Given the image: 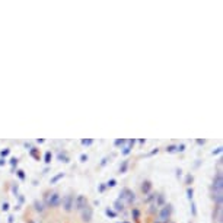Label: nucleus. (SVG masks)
Returning a JSON list of instances; mask_svg holds the SVG:
<instances>
[{
    "label": "nucleus",
    "mask_w": 223,
    "mask_h": 223,
    "mask_svg": "<svg viewBox=\"0 0 223 223\" xmlns=\"http://www.w3.org/2000/svg\"><path fill=\"white\" fill-rule=\"evenodd\" d=\"M114 207H115L117 211H123V210H124V203L120 200H115L114 201Z\"/></svg>",
    "instance_id": "11"
},
{
    "label": "nucleus",
    "mask_w": 223,
    "mask_h": 223,
    "mask_svg": "<svg viewBox=\"0 0 223 223\" xmlns=\"http://www.w3.org/2000/svg\"><path fill=\"white\" fill-rule=\"evenodd\" d=\"M105 188H107V185H105V184H101V185H99V192H104Z\"/></svg>",
    "instance_id": "36"
},
{
    "label": "nucleus",
    "mask_w": 223,
    "mask_h": 223,
    "mask_svg": "<svg viewBox=\"0 0 223 223\" xmlns=\"http://www.w3.org/2000/svg\"><path fill=\"white\" fill-rule=\"evenodd\" d=\"M134 143H136V140H134V138H130V140H127V142H125L124 147H123V150H121V153H123L124 156H127V155L131 152V149H133Z\"/></svg>",
    "instance_id": "8"
},
{
    "label": "nucleus",
    "mask_w": 223,
    "mask_h": 223,
    "mask_svg": "<svg viewBox=\"0 0 223 223\" xmlns=\"http://www.w3.org/2000/svg\"><path fill=\"white\" fill-rule=\"evenodd\" d=\"M220 223H222V222H220Z\"/></svg>",
    "instance_id": "46"
},
{
    "label": "nucleus",
    "mask_w": 223,
    "mask_h": 223,
    "mask_svg": "<svg viewBox=\"0 0 223 223\" xmlns=\"http://www.w3.org/2000/svg\"><path fill=\"white\" fill-rule=\"evenodd\" d=\"M125 142H127V140H124V138H117L115 142H114V144H115V147H121V149H123Z\"/></svg>",
    "instance_id": "14"
},
{
    "label": "nucleus",
    "mask_w": 223,
    "mask_h": 223,
    "mask_svg": "<svg viewBox=\"0 0 223 223\" xmlns=\"http://www.w3.org/2000/svg\"><path fill=\"white\" fill-rule=\"evenodd\" d=\"M34 207H35V210H36V211H40V213H41V211H44V204H42L41 201H38V200L34 201Z\"/></svg>",
    "instance_id": "13"
},
{
    "label": "nucleus",
    "mask_w": 223,
    "mask_h": 223,
    "mask_svg": "<svg viewBox=\"0 0 223 223\" xmlns=\"http://www.w3.org/2000/svg\"><path fill=\"white\" fill-rule=\"evenodd\" d=\"M192 179H194V178H192V175H187V184H191Z\"/></svg>",
    "instance_id": "37"
},
{
    "label": "nucleus",
    "mask_w": 223,
    "mask_h": 223,
    "mask_svg": "<svg viewBox=\"0 0 223 223\" xmlns=\"http://www.w3.org/2000/svg\"><path fill=\"white\" fill-rule=\"evenodd\" d=\"M192 194H194V190L192 188H187V197L190 200H192Z\"/></svg>",
    "instance_id": "26"
},
{
    "label": "nucleus",
    "mask_w": 223,
    "mask_h": 223,
    "mask_svg": "<svg viewBox=\"0 0 223 223\" xmlns=\"http://www.w3.org/2000/svg\"><path fill=\"white\" fill-rule=\"evenodd\" d=\"M29 155H31L32 157H35V159H40V157H38V155H36V147H32V149H29Z\"/></svg>",
    "instance_id": "20"
},
{
    "label": "nucleus",
    "mask_w": 223,
    "mask_h": 223,
    "mask_svg": "<svg viewBox=\"0 0 223 223\" xmlns=\"http://www.w3.org/2000/svg\"><path fill=\"white\" fill-rule=\"evenodd\" d=\"M163 203H165V197H163V194H159L155 200V204H156V207H159V206H163Z\"/></svg>",
    "instance_id": "12"
},
{
    "label": "nucleus",
    "mask_w": 223,
    "mask_h": 223,
    "mask_svg": "<svg viewBox=\"0 0 223 223\" xmlns=\"http://www.w3.org/2000/svg\"><path fill=\"white\" fill-rule=\"evenodd\" d=\"M73 203H75V197L71 196V194H67L64 198H63V207L66 211H70L73 209Z\"/></svg>",
    "instance_id": "7"
},
{
    "label": "nucleus",
    "mask_w": 223,
    "mask_h": 223,
    "mask_svg": "<svg viewBox=\"0 0 223 223\" xmlns=\"http://www.w3.org/2000/svg\"><path fill=\"white\" fill-rule=\"evenodd\" d=\"M157 209V207H156V204H155V203H152V207H150V211H155V210H156Z\"/></svg>",
    "instance_id": "41"
},
{
    "label": "nucleus",
    "mask_w": 223,
    "mask_h": 223,
    "mask_svg": "<svg viewBox=\"0 0 223 223\" xmlns=\"http://www.w3.org/2000/svg\"><path fill=\"white\" fill-rule=\"evenodd\" d=\"M118 200L123 201V203H124V201H127L128 204H133L134 201H136V194H134L131 190H128V188H124V190H121Z\"/></svg>",
    "instance_id": "1"
},
{
    "label": "nucleus",
    "mask_w": 223,
    "mask_h": 223,
    "mask_svg": "<svg viewBox=\"0 0 223 223\" xmlns=\"http://www.w3.org/2000/svg\"><path fill=\"white\" fill-rule=\"evenodd\" d=\"M107 162H108V156L102 159V162H101V166H105V165H107Z\"/></svg>",
    "instance_id": "38"
},
{
    "label": "nucleus",
    "mask_w": 223,
    "mask_h": 223,
    "mask_svg": "<svg viewBox=\"0 0 223 223\" xmlns=\"http://www.w3.org/2000/svg\"><path fill=\"white\" fill-rule=\"evenodd\" d=\"M156 197H157V194H155V192L149 194V197L146 198V203H149V201H152V200H156Z\"/></svg>",
    "instance_id": "22"
},
{
    "label": "nucleus",
    "mask_w": 223,
    "mask_h": 223,
    "mask_svg": "<svg viewBox=\"0 0 223 223\" xmlns=\"http://www.w3.org/2000/svg\"><path fill=\"white\" fill-rule=\"evenodd\" d=\"M222 187H223L222 174L217 172L216 176H214V179H213V184H211V190H213V192H222Z\"/></svg>",
    "instance_id": "4"
},
{
    "label": "nucleus",
    "mask_w": 223,
    "mask_h": 223,
    "mask_svg": "<svg viewBox=\"0 0 223 223\" xmlns=\"http://www.w3.org/2000/svg\"><path fill=\"white\" fill-rule=\"evenodd\" d=\"M204 143H206V140H201V138H198V140H197V144H200V146H203Z\"/></svg>",
    "instance_id": "40"
},
{
    "label": "nucleus",
    "mask_w": 223,
    "mask_h": 223,
    "mask_svg": "<svg viewBox=\"0 0 223 223\" xmlns=\"http://www.w3.org/2000/svg\"><path fill=\"white\" fill-rule=\"evenodd\" d=\"M191 213H192V216L197 214V209H196V203L194 201H191Z\"/></svg>",
    "instance_id": "28"
},
{
    "label": "nucleus",
    "mask_w": 223,
    "mask_h": 223,
    "mask_svg": "<svg viewBox=\"0 0 223 223\" xmlns=\"http://www.w3.org/2000/svg\"><path fill=\"white\" fill-rule=\"evenodd\" d=\"M18 191H19L18 184H13V185H12V192H13L15 196H18Z\"/></svg>",
    "instance_id": "27"
},
{
    "label": "nucleus",
    "mask_w": 223,
    "mask_h": 223,
    "mask_svg": "<svg viewBox=\"0 0 223 223\" xmlns=\"http://www.w3.org/2000/svg\"><path fill=\"white\" fill-rule=\"evenodd\" d=\"M60 194L53 192V194H45V204L48 207H57L60 204Z\"/></svg>",
    "instance_id": "2"
},
{
    "label": "nucleus",
    "mask_w": 223,
    "mask_h": 223,
    "mask_svg": "<svg viewBox=\"0 0 223 223\" xmlns=\"http://www.w3.org/2000/svg\"><path fill=\"white\" fill-rule=\"evenodd\" d=\"M172 214V206L171 204H165L162 207V210L159 211V223L161 222H168Z\"/></svg>",
    "instance_id": "3"
},
{
    "label": "nucleus",
    "mask_w": 223,
    "mask_h": 223,
    "mask_svg": "<svg viewBox=\"0 0 223 223\" xmlns=\"http://www.w3.org/2000/svg\"><path fill=\"white\" fill-rule=\"evenodd\" d=\"M222 192H213V200L216 201V206H222Z\"/></svg>",
    "instance_id": "9"
},
{
    "label": "nucleus",
    "mask_w": 223,
    "mask_h": 223,
    "mask_svg": "<svg viewBox=\"0 0 223 223\" xmlns=\"http://www.w3.org/2000/svg\"><path fill=\"white\" fill-rule=\"evenodd\" d=\"M9 153H10V149H3L2 150V157H6Z\"/></svg>",
    "instance_id": "30"
},
{
    "label": "nucleus",
    "mask_w": 223,
    "mask_h": 223,
    "mask_svg": "<svg viewBox=\"0 0 223 223\" xmlns=\"http://www.w3.org/2000/svg\"><path fill=\"white\" fill-rule=\"evenodd\" d=\"M58 161H61V162H69V157H67L66 152H60V153H58Z\"/></svg>",
    "instance_id": "15"
},
{
    "label": "nucleus",
    "mask_w": 223,
    "mask_h": 223,
    "mask_svg": "<svg viewBox=\"0 0 223 223\" xmlns=\"http://www.w3.org/2000/svg\"><path fill=\"white\" fill-rule=\"evenodd\" d=\"M105 185H107V187H109V188H112V187H115V185H117V181H115V179H109Z\"/></svg>",
    "instance_id": "24"
},
{
    "label": "nucleus",
    "mask_w": 223,
    "mask_h": 223,
    "mask_svg": "<svg viewBox=\"0 0 223 223\" xmlns=\"http://www.w3.org/2000/svg\"><path fill=\"white\" fill-rule=\"evenodd\" d=\"M63 176H64V174H63V172H60V174H58V175H55V176H53V178H51V184H55V182H57V181H60V179H61Z\"/></svg>",
    "instance_id": "17"
},
{
    "label": "nucleus",
    "mask_w": 223,
    "mask_h": 223,
    "mask_svg": "<svg viewBox=\"0 0 223 223\" xmlns=\"http://www.w3.org/2000/svg\"><path fill=\"white\" fill-rule=\"evenodd\" d=\"M16 197H18L19 206H21V204H22V203H23V201H25V198H23V196H21V194H18V196H16Z\"/></svg>",
    "instance_id": "34"
},
{
    "label": "nucleus",
    "mask_w": 223,
    "mask_h": 223,
    "mask_svg": "<svg viewBox=\"0 0 223 223\" xmlns=\"http://www.w3.org/2000/svg\"><path fill=\"white\" fill-rule=\"evenodd\" d=\"M105 213H107L108 217H111V219H115L117 217V213L114 211V210H111V209H107V210H105Z\"/></svg>",
    "instance_id": "16"
},
{
    "label": "nucleus",
    "mask_w": 223,
    "mask_h": 223,
    "mask_svg": "<svg viewBox=\"0 0 223 223\" xmlns=\"http://www.w3.org/2000/svg\"><path fill=\"white\" fill-rule=\"evenodd\" d=\"M44 162H45V163H50V162H51V152H47V153H45Z\"/></svg>",
    "instance_id": "21"
},
{
    "label": "nucleus",
    "mask_w": 223,
    "mask_h": 223,
    "mask_svg": "<svg viewBox=\"0 0 223 223\" xmlns=\"http://www.w3.org/2000/svg\"><path fill=\"white\" fill-rule=\"evenodd\" d=\"M124 223H128V222H124Z\"/></svg>",
    "instance_id": "44"
},
{
    "label": "nucleus",
    "mask_w": 223,
    "mask_h": 223,
    "mask_svg": "<svg viewBox=\"0 0 223 223\" xmlns=\"http://www.w3.org/2000/svg\"><path fill=\"white\" fill-rule=\"evenodd\" d=\"M150 188H152V184H150V181H144L142 185V191L144 192V194H147V192L150 191Z\"/></svg>",
    "instance_id": "10"
},
{
    "label": "nucleus",
    "mask_w": 223,
    "mask_h": 223,
    "mask_svg": "<svg viewBox=\"0 0 223 223\" xmlns=\"http://www.w3.org/2000/svg\"><path fill=\"white\" fill-rule=\"evenodd\" d=\"M16 174H18L19 179H25V174H23V171H22V169H19V171H16Z\"/></svg>",
    "instance_id": "29"
},
{
    "label": "nucleus",
    "mask_w": 223,
    "mask_h": 223,
    "mask_svg": "<svg viewBox=\"0 0 223 223\" xmlns=\"http://www.w3.org/2000/svg\"><path fill=\"white\" fill-rule=\"evenodd\" d=\"M2 210L7 211V210H9V203H6V201H5V203H3V206H2Z\"/></svg>",
    "instance_id": "35"
},
{
    "label": "nucleus",
    "mask_w": 223,
    "mask_h": 223,
    "mask_svg": "<svg viewBox=\"0 0 223 223\" xmlns=\"http://www.w3.org/2000/svg\"><path fill=\"white\" fill-rule=\"evenodd\" d=\"M127 166H128V162L124 161V162H123V165L120 166V174H124L125 171H127Z\"/></svg>",
    "instance_id": "18"
},
{
    "label": "nucleus",
    "mask_w": 223,
    "mask_h": 223,
    "mask_svg": "<svg viewBox=\"0 0 223 223\" xmlns=\"http://www.w3.org/2000/svg\"><path fill=\"white\" fill-rule=\"evenodd\" d=\"M131 214H133V219H136V220H138V216H140V211H138L137 209H133V211H131Z\"/></svg>",
    "instance_id": "23"
},
{
    "label": "nucleus",
    "mask_w": 223,
    "mask_h": 223,
    "mask_svg": "<svg viewBox=\"0 0 223 223\" xmlns=\"http://www.w3.org/2000/svg\"><path fill=\"white\" fill-rule=\"evenodd\" d=\"M80 213H82V220L86 222V223H89L90 220H92V216H94V209L88 204L80 210Z\"/></svg>",
    "instance_id": "5"
},
{
    "label": "nucleus",
    "mask_w": 223,
    "mask_h": 223,
    "mask_svg": "<svg viewBox=\"0 0 223 223\" xmlns=\"http://www.w3.org/2000/svg\"><path fill=\"white\" fill-rule=\"evenodd\" d=\"M31 223H35V222H31Z\"/></svg>",
    "instance_id": "45"
},
{
    "label": "nucleus",
    "mask_w": 223,
    "mask_h": 223,
    "mask_svg": "<svg viewBox=\"0 0 223 223\" xmlns=\"http://www.w3.org/2000/svg\"><path fill=\"white\" fill-rule=\"evenodd\" d=\"M9 223H13V216H9Z\"/></svg>",
    "instance_id": "43"
},
{
    "label": "nucleus",
    "mask_w": 223,
    "mask_h": 223,
    "mask_svg": "<svg viewBox=\"0 0 223 223\" xmlns=\"http://www.w3.org/2000/svg\"><path fill=\"white\" fill-rule=\"evenodd\" d=\"M85 206H88V200H86V197L85 196H77L76 200H75V203H73V207L80 211Z\"/></svg>",
    "instance_id": "6"
},
{
    "label": "nucleus",
    "mask_w": 223,
    "mask_h": 223,
    "mask_svg": "<svg viewBox=\"0 0 223 223\" xmlns=\"http://www.w3.org/2000/svg\"><path fill=\"white\" fill-rule=\"evenodd\" d=\"M222 149H223L222 146L216 147V149H214V150H213V155H219V153H222Z\"/></svg>",
    "instance_id": "32"
},
{
    "label": "nucleus",
    "mask_w": 223,
    "mask_h": 223,
    "mask_svg": "<svg viewBox=\"0 0 223 223\" xmlns=\"http://www.w3.org/2000/svg\"><path fill=\"white\" fill-rule=\"evenodd\" d=\"M10 165H12V168H15V166L18 165V159H16V157H12V159H10Z\"/></svg>",
    "instance_id": "31"
},
{
    "label": "nucleus",
    "mask_w": 223,
    "mask_h": 223,
    "mask_svg": "<svg viewBox=\"0 0 223 223\" xmlns=\"http://www.w3.org/2000/svg\"><path fill=\"white\" fill-rule=\"evenodd\" d=\"M82 144H83V146H90V144H94V140H92V138H83V140H82Z\"/></svg>",
    "instance_id": "19"
},
{
    "label": "nucleus",
    "mask_w": 223,
    "mask_h": 223,
    "mask_svg": "<svg viewBox=\"0 0 223 223\" xmlns=\"http://www.w3.org/2000/svg\"><path fill=\"white\" fill-rule=\"evenodd\" d=\"M185 150V144H179V146H176V152H184Z\"/></svg>",
    "instance_id": "33"
},
{
    "label": "nucleus",
    "mask_w": 223,
    "mask_h": 223,
    "mask_svg": "<svg viewBox=\"0 0 223 223\" xmlns=\"http://www.w3.org/2000/svg\"><path fill=\"white\" fill-rule=\"evenodd\" d=\"M80 161L86 162V161H88V155H80Z\"/></svg>",
    "instance_id": "39"
},
{
    "label": "nucleus",
    "mask_w": 223,
    "mask_h": 223,
    "mask_svg": "<svg viewBox=\"0 0 223 223\" xmlns=\"http://www.w3.org/2000/svg\"><path fill=\"white\" fill-rule=\"evenodd\" d=\"M166 152L168 153H175L176 152V146H168L166 147Z\"/></svg>",
    "instance_id": "25"
},
{
    "label": "nucleus",
    "mask_w": 223,
    "mask_h": 223,
    "mask_svg": "<svg viewBox=\"0 0 223 223\" xmlns=\"http://www.w3.org/2000/svg\"><path fill=\"white\" fill-rule=\"evenodd\" d=\"M5 163H6V161L3 159V157H0V166H3Z\"/></svg>",
    "instance_id": "42"
}]
</instances>
